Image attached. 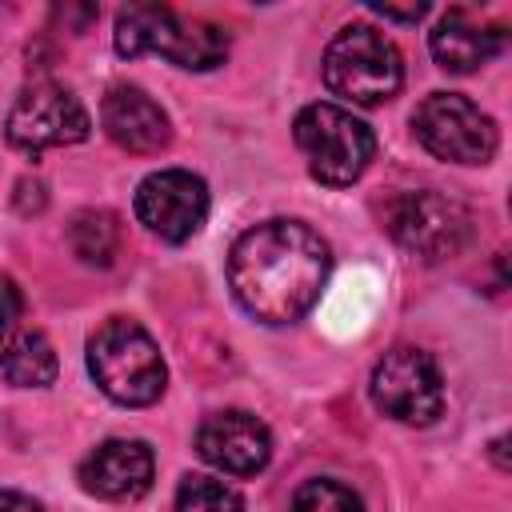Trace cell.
<instances>
[{"label": "cell", "mask_w": 512, "mask_h": 512, "mask_svg": "<svg viewBox=\"0 0 512 512\" xmlns=\"http://www.w3.org/2000/svg\"><path fill=\"white\" fill-rule=\"evenodd\" d=\"M332 268V252L300 220H264L228 252V284L236 304L264 324L300 320Z\"/></svg>", "instance_id": "cell-1"}, {"label": "cell", "mask_w": 512, "mask_h": 512, "mask_svg": "<svg viewBox=\"0 0 512 512\" xmlns=\"http://www.w3.org/2000/svg\"><path fill=\"white\" fill-rule=\"evenodd\" d=\"M116 52L128 60L160 52L188 72H204L228 56V32L212 20L180 16L168 4H128L116 16Z\"/></svg>", "instance_id": "cell-2"}, {"label": "cell", "mask_w": 512, "mask_h": 512, "mask_svg": "<svg viewBox=\"0 0 512 512\" xmlns=\"http://www.w3.org/2000/svg\"><path fill=\"white\" fill-rule=\"evenodd\" d=\"M88 372L96 388L124 408H144L160 400L164 380H168L156 340L136 320H124V316H112L92 332Z\"/></svg>", "instance_id": "cell-3"}, {"label": "cell", "mask_w": 512, "mask_h": 512, "mask_svg": "<svg viewBox=\"0 0 512 512\" xmlns=\"http://www.w3.org/2000/svg\"><path fill=\"white\" fill-rule=\"evenodd\" d=\"M324 84L360 108H376L400 92L404 56L380 28L348 24L332 36L324 52Z\"/></svg>", "instance_id": "cell-4"}, {"label": "cell", "mask_w": 512, "mask_h": 512, "mask_svg": "<svg viewBox=\"0 0 512 512\" xmlns=\"http://www.w3.org/2000/svg\"><path fill=\"white\" fill-rule=\"evenodd\" d=\"M292 128H296V144L308 160L312 180H320L328 188H344V184L360 180L376 152L372 128L340 104H308V108H300Z\"/></svg>", "instance_id": "cell-5"}, {"label": "cell", "mask_w": 512, "mask_h": 512, "mask_svg": "<svg viewBox=\"0 0 512 512\" xmlns=\"http://www.w3.org/2000/svg\"><path fill=\"white\" fill-rule=\"evenodd\" d=\"M384 228L400 248L416 252L420 260H444L464 248L472 232V216L460 200L436 188H416V192H400L384 208Z\"/></svg>", "instance_id": "cell-6"}, {"label": "cell", "mask_w": 512, "mask_h": 512, "mask_svg": "<svg viewBox=\"0 0 512 512\" xmlns=\"http://www.w3.org/2000/svg\"><path fill=\"white\" fill-rule=\"evenodd\" d=\"M412 128L420 144L452 164H488L500 136L488 112H480L460 92H432L412 116Z\"/></svg>", "instance_id": "cell-7"}, {"label": "cell", "mask_w": 512, "mask_h": 512, "mask_svg": "<svg viewBox=\"0 0 512 512\" xmlns=\"http://www.w3.org/2000/svg\"><path fill=\"white\" fill-rule=\"evenodd\" d=\"M368 388H372V404L400 424H432L444 408L440 368L428 352L412 344H396L392 352H384L372 368Z\"/></svg>", "instance_id": "cell-8"}, {"label": "cell", "mask_w": 512, "mask_h": 512, "mask_svg": "<svg viewBox=\"0 0 512 512\" xmlns=\"http://www.w3.org/2000/svg\"><path fill=\"white\" fill-rule=\"evenodd\" d=\"M88 132H92L88 108L68 88L48 84V80L24 88L8 112V144L20 152L80 144Z\"/></svg>", "instance_id": "cell-9"}, {"label": "cell", "mask_w": 512, "mask_h": 512, "mask_svg": "<svg viewBox=\"0 0 512 512\" xmlns=\"http://www.w3.org/2000/svg\"><path fill=\"white\" fill-rule=\"evenodd\" d=\"M136 216L152 236H160L168 244H184L188 236L200 232V224L208 216V188L200 176H192L184 168L152 172L136 188Z\"/></svg>", "instance_id": "cell-10"}, {"label": "cell", "mask_w": 512, "mask_h": 512, "mask_svg": "<svg viewBox=\"0 0 512 512\" xmlns=\"http://www.w3.org/2000/svg\"><path fill=\"white\" fill-rule=\"evenodd\" d=\"M196 448L212 468H220L228 476H252V472H260L268 464L272 436L252 412L228 408V412H212L200 424Z\"/></svg>", "instance_id": "cell-11"}, {"label": "cell", "mask_w": 512, "mask_h": 512, "mask_svg": "<svg viewBox=\"0 0 512 512\" xmlns=\"http://www.w3.org/2000/svg\"><path fill=\"white\" fill-rule=\"evenodd\" d=\"M100 124L116 148L136 152V156L160 152L172 140V124H168L164 108L136 84L108 88V96L100 104Z\"/></svg>", "instance_id": "cell-12"}, {"label": "cell", "mask_w": 512, "mask_h": 512, "mask_svg": "<svg viewBox=\"0 0 512 512\" xmlns=\"http://www.w3.org/2000/svg\"><path fill=\"white\" fill-rule=\"evenodd\" d=\"M152 448L144 440H104L80 464V484L104 500H136L152 488Z\"/></svg>", "instance_id": "cell-13"}, {"label": "cell", "mask_w": 512, "mask_h": 512, "mask_svg": "<svg viewBox=\"0 0 512 512\" xmlns=\"http://www.w3.org/2000/svg\"><path fill=\"white\" fill-rule=\"evenodd\" d=\"M432 56L444 72H476L480 64H488L500 48H504V32L496 24H484L476 16H468L464 8H452L448 16H440V24L428 36Z\"/></svg>", "instance_id": "cell-14"}, {"label": "cell", "mask_w": 512, "mask_h": 512, "mask_svg": "<svg viewBox=\"0 0 512 512\" xmlns=\"http://www.w3.org/2000/svg\"><path fill=\"white\" fill-rule=\"evenodd\" d=\"M56 348L44 332L8 328L0 332V380L16 388H44L56 380Z\"/></svg>", "instance_id": "cell-15"}, {"label": "cell", "mask_w": 512, "mask_h": 512, "mask_svg": "<svg viewBox=\"0 0 512 512\" xmlns=\"http://www.w3.org/2000/svg\"><path fill=\"white\" fill-rule=\"evenodd\" d=\"M68 244L84 264L108 268L116 260V252H120V220L112 212H104V208H88V212H80L72 220Z\"/></svg>", "instance_id": "cell-16"}, {"label": "cell", "mask_w": 512, "mask_h": 512, "mask_svg": "<svg viewBox=\"0 0 512 512\" xmlns=\"http://www.w3.org/2000/svg\"><path fill=\"white\" fill-rule=\"evenodd\" d=\"M176 512H244V500L224 480L188 476L176 492Z\"/></svg>", "instance_id": "cell-17"}, {"label": "cell", "mask_w": 512, "mask_h": 512, "mask_svg": "<svg viewBox=\"0 0 512 512\" xmlns=\"http://www.w3.org/2000/svg\"><path fill=\"white\" fill-rule=\"evenodd\" d=\"M292 512H364L360 496L336 480H308L296 488Z\"/></svg>", "instance_id": "cell-18"}, {"label": "cell", "mask_w": 512, "mask_h": 512, "mask_svg": "<svg viewBox=\"0 0 512 512\" xmlns=\"http://www.w3.org/2000/svg\"><path fill=\"white\" fill-rule=\"evenodd\" d=\"M20 312H24V296H20L16 280H12V276H0V332L16 328Z\"/></svg>", "instance_id": "cell-19"}, {"label": "cell", "mask_w": 512, "mask_h": 512, "mask_svg": "<svg viewBox=\"0 0 512 512\" xmlns=\"http://www.w3.org/2000/svg\"><path fill=\"white\" fill-rule=\"evenodd\" d=\"M0 512H40V504L12 492V488H0Z\"/></svg>", "instance_id": "cell-20"}, {"label": "cell", "mask_w": 512, "mask_h": 512, "mask_svg": "<svg viewBox=\"0 0 512 512\" xmlns=\"http://www.w3.org/2000/svg\"><path fill=\"white\" fill-rule=\"evenodd\" d=\"M376 12H380V16H392V20H420V16H424V4H416V8H388V4H376Z\"/></svg>", "instance_id": "cell-21"}]
</instances>
